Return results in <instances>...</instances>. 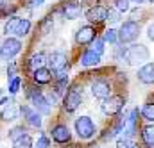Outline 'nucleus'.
<instances>
[{
  "label": "nucleus",
  "instance_id": "obj_31",
  "mask_svg": "<svg viewBox=\"0 0 154 148\" xmlns=\"http://www.w3.org/2000/svg\"><path fill=\"white\" fill-rule=\"evenodd\" d=\"M52 147V141H50V138L45 134V132H41L38 138V141H34V148H50Z\"/></svg>",
  "mask_w": 154,
  "mask_h": 148
},
{
  "label": "nucleus",
  "instance_id": "obj_15",
  "mask_svg": "<svg viewBox=\"0 0 154 148\" xmlns=\"http://www.w3.org/2000/svg\"><path fill=\"white\" fill-rule=\"evenodd\" d=\"M22 66V72H34V70H38L41 66H47V54L43 52V50H39V52H32L27 59H25V63L23 64H20Z\"/></svg>",
  "mask_w": 154,
  "mask_h": 148
},
{
  "label": "nucleus",
  "instance_id": "obj_6",
  "mask_svg": "<svg viewBox=\"0 0 154 148\" xmlns=\"http://www.w3.org/2000/svg\"><path fill=\"white\" fill-rule=\"evenodd\" d=\"M20 118L23 120L27 129L41 130V127H43V116L38 111H34L29 104H20Z\"/></svg>",
  "mask_w": 154,
  "mask_h": 148
},
{
  "label": "nucleus",
  "instance_id": "obj_17",
  "mask_svg": "<svg viewBox=\"0 0 154 148\" xmlns=\"http://www.w3.org/2000/svg\"><path fill=\"white\" fill-rule=\"evenodd\" d=\"M52 80H54V73H52L47 66H41L38 70L31 72V82L36 84V86H39V87L52 84Z\"/></svg>",
  "mask_w": 154,
  "mask_h": 148
},
{
  "label": "nucleus",
  "instance_id": "obj_5",
  "mask_svg": "<svg viewBox=\"0 0 154 148\" xmlns=\"http://www.w3.org/2000/svg\"><path fill=\"white\" fill-rule=\"evenodd\" d=\"M116 32H118V43H122V45L134 43L140 36V23L134 20H127L120 25V29Z\"/></svg>",
  "mask_w": 154,
  "mask_h": 148
},
{
  "label": "nucleus",
  "instance_id": "obj_27",
  "mask_svg": "<svg viewBox=\"0 0 154 148\" xmlns=\"http://www.w3.org/2000/svg\"><path fill=\"white\" fill-rule=\"evenodd\" d=\"M11 148H34V138L29 132H25L23 136H20L18 139L13 141Z\"/></svg>",
  "mask_w": 154,
  "mask_h": 148
},
{
  "label": "nucleus",
  "instance_id": "obj_18",
  "mask_svg": "<svg viewBox=\"0 0 154 148\" xmlns=\"http://www.w3.org/2000/svg\"><path fill=\"white\" fill-rule=\"evenodd\" d=\"M100 61H102V57H100L99 54H95L91 48L82 50V54H81V57H79V64L84 66V68H95V66L100 64Z\"/></svg>",
  "mask_w": 154,
  "mask_h": 148
},
{
  "label": "nucleus",
  "instance_id": "obj_8",
  "mask_svg": "<svg viewBox=\"0 0 154 148\" xmlns=\"http://www.w3.org/2000/svg\"><path fill=\"white\" fill-rule=\"evenodd\" d=\"M82 9L84 7L81 0H63L57 11L65 20H77L82 14Z\"/></svg>",
  "mask_w": 154,
  "mask_h": 148
},
{
  "label": "nucleus",
  "instance_id": "obj_38",
  "mask_svg": "<svg viewBox=\"0 0 154 148\" xmlns=\"http://www.w3.org/2000/svg\"><path fill=\"white\" fill-rule=\"evenodd\" d=\"M27 2H29V5L34 7V9H38V7H41V5L45 4V0H27Z\"/></svg>",
  "mask_w": 154,
  "mask_h": 148
},
{
  "label": "nucleus",
  "instance_id": "obj_9",
  "mask_svg": "<svg viewBox=\"0 0 154 148\" xmlns=\"http://www.w3.org/2000/svg\"><path fill=\"white\" fill-rule=\"evenodd\" d=\"M48 134H50V141H54L57 145H68L72 141V132H70L68 125L61 123V121L50 125V132Z\"/></svg>",
  "mask_w": 154,
  "mask_h": 148
},
{
  "label": "nucleus",
  "instance_id": "obj_40",
  "mask_svg": "<svg viewBox=\"0 0 154 148\" xmlns=\"http://www.w3.org/2000/svg\"><path fill=\"white\" fill-rule=\"evenodd\" d=\"M5 2H9V0H0V7H2V5H4Z\"/></svg>",
  "mask_w": 154,
  "mask_h": 148
},
{
  "label": "nucleus",
  "instance_id": "obj_24",
  "mask_svg": "<svg viewBox=\"0 0 154 148\" xmlns=\"http://www.w3.org/2000/svg\"><path fill=\"white\" fill-rule=\"evenodd\" d=\"M25 132H29L27 125H25V123H16V125H13V127H9V129H7L5 136H7V139L13 143L14 139H18V138H20V136H23Z\"/></svg>",
  "mask_w": 154,
  "mask_h": 148
},
{
  "label": "nucleus",
  "instance_id": "obj_43",
  "mask_svg": "<svg viewBox=\"0 0 154 148\" xmlns=\"http://www.w3.org/2000/svg\"><path fill=\"white\" fill-rule=\"evenodd\" d=\"M136 2H138V4H140V2H143V0H136Z\"/></svg>",
  "mask_w": 154,
  "mask_h": 148
},
{
  "label": "nucleus",
  "instance_id": "obj_28",
  "mask_svg": "<svg viewBox=\"0 0 154 148\" xmlns=\"http://www.w3.org/2000/svg\"><path fill=\"white\" fill-rule=\"evenodd\" d=\"M22 72V66H20V63L18 61H9L7 63V68H5V75H7V80L9 78H13V77H16V75H20Z\"/></svg>",
  "mask_w": 154,
  "mask_h": 148
},
{
  "label": "nucleus",
  "instance_id": "obj_10",
  "mask_svg": "<svg viewBox=\"0 0 154 148\" xmlns=\"http://www.w3.org/2000/svg\"><path fill=\"white\" fill-rule=\"evenodd\" d=\"M91 95H93V98H97V100H100V102H104L106 98H109L111 96V91H113V87H111V82L108 80V78H104V77H99V78H95L93 82H91Z\"/></svg>",
  "mask_w": 154,
  "mask_h": 148
},
{
  "label": "nucleus",
  "instance_id": "obj_36",
  "mask_svg": "<svg viewBox=\"0 0 154 148\" xmlns=\"http://www.w3.org/2000/svg\"><path fill=\"white\" fill-rule=\"evenodd\" d=\"M122 18V14L116 11L115 7H108V14H106V22H111V23H118Z\"/></svg>",
  "mask_w": 154,
  "mask_h": 148
},
{
  "label": "nucleus",
  "instance_id": "obj_39",
  "mask_svg": "<svg viewBox=\"0 0 154 148\" xmlns=\"http://www.w3.org/2000/svg\"><path fill=\"white\" fill-rule=\"evenodd\" d=\"M147 36H149V39H151V41H154V23H151V25H149V29H147Z\"/></svg>",
  "mask_w": 154,
  "mask_h": 148
},
{
  "label": "nucleus",
  "instance_id": "obj_37",
  "mask_svg": "<svg viewBox=\"0 0 154 148\" xmlns=\"http://www.w3.org/2000/svg\"><path fill=\"white\" fill-rule=\"evenodd\" d=\"M11 100H14V98H13V96H9V95H2V96H0V107H4L5 104H9Z\"/></svg>",
  "mask_w": 154,
  "mask_h": 148
},
{
  "label": "nucleus",
  "instance_id": "obj_29",
  "mask_svg": "<svg viewBox=\"0 0 154 148\" xmlns=\"http://www.w3.org/2000/svg\"><path fill=\"white\" fill-rule=\"evenodd\" d=\"M142 132H143L142 138H143L145 145H147L149 148H154V125H147Z\"/></svg>",
  "mask_w": 154,
  "mask_h": 148
},
{
  "label": "nucleus",
  "instance_id": "obj_1",
  "mask_svg": "<svg viewBox=\"0 0 154 148\" xmlns=\"http://www.w3.org/2000/svg\"><path fill=\"white\" fill-rule=\"evenodd\" d=\"M82 104V87L79 86V82L75 84H70L66 93L63 95L61 98V107H63V112L66 114H74V112L81 107Z\"/></svg>",
  "mask_w": 154,
  "mask_h": 148
},
{
  "label": "nucleus",
  "instance_id": "obj_44",
  "mask_svg": "<svg viewBox=\"0 0 154 148\" xmlns=\"http://www.w3.org/2000/svg\"><path fill=\"white\" fill-rule=\"evenodd\" d=\"M149 2H154V0H149Z\"/></svg>",
  "mask_w": 154,
  "mask_h": 148
},
{
  "label": "nucleus",
  "instance_id": "obj_14",
  "mask_svg": "<svg viewBox=\"0 0 154 148\" xmlns=\"http://www.w3.org/2000/svg\"><path fill=\"white\" fill-rule=\"evenodd\" d=\"M106 14H108V7L102 5V4L91 5V7L84 13L88 23H90V25H95V27H97V25H102V23L106 22Z\"/></svg>",
  "mask_w": 154,
  "mask_h": 148
},
{
  "label": "nucleus",
  "instance_id": "obj_13",
  "mask_svg": "<svg viewBox=\"0 0 154 148\" xmlns=\"http://www.w3.org/2000/svg\"><path fill=\"white\" fill-rule=\"evenodd\" d=\"M20 120V104L11 100L4 107H0V123H16Z\"/></svg>",
  "mask_w": 154,
  "mask_h": 148
},
{
  "label": "nucleus",
  "instance_id": "obj_35",
  "mask_svg": "<svg viewBox=\"0 0 154 148\" xmlns=\"http://www.w3.org/2000/svg\"><path fill=\"white\" fill-rule=\"evenodd\" d=\"M91 50L102 57V54H104V50H106V43L102 41V37H97V39L91 43Z\"/></svg>",
  "mask_w": 154,
  "mask_h": 148
},
{
  "label": "nucleus",
  "instance_id": "obj_7",
  "mask_svg": "<svg viewBox=\"0 0 154 148\" xmlns=\"http://www.w3.org/2000/svg\"><path fill=\"white\" fill-rule=\"evenodd\" d=\"M47 68L56 73L61 70H70V63H68V55L63 50H54L47 55Z\"/></svg>",
  "mask_w": 154,
  "mask_h": 148
},
{
  "label": "nucleus",
  "instance_id": "obj_33",
  "mask_svg": "<svg viewBox=\"0 0 154 148\" xmlns=\"http://www.w3.org/2000/svg\"><path fill=\"white\" fill-rule=\"evenodd\" d=\"M116 148H140L131 138H118L116 139Z\"/></svg>",
  "mask_w": 154,
  "mask_h": 148
},
{
  "label": "nucleus",
  "instance_id": "obj_20",
  "mask_svg": "<svg viewBox=\"0 0 154 148\" xmlns=\"http://www.w3.org/2000/svg\"><path fill=\"white\" fill-rule=\"evenodd\" d=\"M138 80L142 84H154V63H145L140 70H138Z\"/></svg>",
  "mask_w": 154,
  "mask_h": 148
},
{
  "label": "nucleus",
  "instance_id": "obj_22",
  "mask_svg": "<svg viewBox=\"0 0 154 148\" xmlns=\"http://www.w3.org/2000/svg\"><path fill=\"white\" fill-rule=\"evenodd\" d=\"M31 31H32V22H31L29 18L22 16L20 23H18V29H16V32H14V37L23 39V37H27L29 34H31Z\"/></svg>",
  "mask_w": 154,
  "mask_h": 148
},
{
  "label": "nucleus",
  "instance_id": "obj_42",
  "mask_svg": "<svg viewBox=\"0 0 154 148\" xmlns=\"http://www.w3.org/2000/svg\"><path fill=\"white\" fill-rule=\"evenodd\" d=\"M2 95H4V91H2V89H0V96H2Z\"/></svg>",
  "mask_w": 154,
  "mask_h": 148
},
{
  "label": "nucleus",
  "instance_id": "obj_16",
  "mask_svg": "<svg viewBox=\"0 0 154 148\" xmlns=\"http://www.w3.org/2000/svg\"><path fill=\"white\" fill-rule=\"evenodd\" d=\"M29 105H31L34 111H38L41 116H50L52 111H54V107H52L50 102L47 100L45 93H39V95H36V96H32V98L29 100Z\"/></svg>",
  "mask_w": 154,
  "mask_h": 148
},
{
  "label": "nucleus",
  "instance_id": "obj_32",
  "mask_svg": "<svg viewBox=\"0 0 154 148\" xmlns=\"http://www.w3.org/2000/svg\"><path fill=\"white\" fill-rule=\"evenodd\" d=\"M102 41H104V43H109V45L118 43V32H116L115 29H108V31L104 32V36H102Z\"/></svg>",
  "mask_w": 154,
  "mask_h": 148
},
{
  "label": "nucleus",
  "instance_id": "obj_19",
  "mask_svg": "<svg viewBox=\"0 0 154 148\" xmlns=\"http://www.w3.org/2000/svg\"><path fill=\"white\" fill-rule=\"evenodd\" d=\"M138 118H140V111L133 109L129 112V118L125 120V127H124V138H131L136 134V127H138Z\"/></svg>",
  "mask_w": 154,
  "mask_h": 148
},
{
  "label": "nucleus",
  "instance_id": "obj_41",
  "mask_svg": "<svg viewBox=\"0 0 154 148\" xmlns=\"http://www.w3.org/2000/svg\"><path fill=\"white\" fill-rule=\"evenodd\" d=\"M0 141H2V129H0Z\"/></svg>",
  "mask_w": 154,
  "mask_h": 148
},
{
  "label": "nucleus",
  "instance_id": "obj_21",
  "mask_svg": "<svg viewBox=\"0 0 154 148\" xmlns=\"http://www.w3.org/2000/svg\"><path fill=\"white\" fill-rule=\"evenodd\" d=\"M20 20H22V16H18V14H14V16H9V18L4 22L2 34H4L5 37L14 36V32H16V29H18V23H20Z\"/></svg>",
  "mask_w": 154,
  "mask_h": 148
},
{
  "label": "nucleus",
  "instance_id": "obj_3",
  "mask_svg": "<svg viewBox=\"0 0 154 148\" xmlns=\"http://www.w3.org/2000/svg\"><path fill=\"white\" fill-rule=\"evenodd\" d=\"M74 129H75V134L81 141H90V139H93V138L97 136V125H95V121H93L90 116H86V114L75 118Z\"/></svg>",
  "mask_w": 154,
  "mask_h": 148
},
{
  "label": "nucleus",
  "instance_id": "obj_34",
  "mask_svg": "<svg viewBox=\"0 0 154 148\" xmlns=\"http://www.w3.org/2000/svg\"><path fill=\"white\" fill-rule=\"evenodd\" d=\"M129 5H131V0H113V7L122 14V13H127L129 11Z\"/></svg>",
  "mask_w": 154,
  "mask_h": 148
},
{
  "label": "nucleus",
  "instance_id": "obj_30",
  "mask_svg": "<svg viewBox=\"0 0 154 148\" xmlns=\"http://www.w3.org/2000/svg\"><path fill=\"white\" fill-rule=\"evenodd\" d=\"M140 114L143 116V120H147V121H154V102H147L143 107H142V111Z\"/></svg>",
  "mask_w": 154,
  "mask_h": 148
},
{
  "label": "nucleus",
  "instance_id": "obj_11",
  "mask_svg": "<svg viewBox=\"0 0 154 148\" xmlns=\"http://www.w3.org/2000/svg\"><path fill=\"white\" fill-rule=\"evenodd\" d=\"M124 107H125V98H124L122 95H111V96L106 98V100L102 102V105H100V109H102V112H104L106 116H116V114L122 112Z\"/></svg>",
  "mask_w": 154,
  "mask_h": 148
},
{
  "label": "nucleus",
  "instance_id": "obj_12",
  "mask_svg": "<svg viewBox=\"0 0 154 148\" xmlns=\"http://www.w3.org/2000/svg\"><path fill=\"white\" fill-rule=\"evenodd\" d=\"M97 37H99V31H97L95 25H90V23L88 25H82L81 29H77V32H75V45H79V46H88Z\"/></svg>",
  "mask_w": 154,
  "mask_h": 148
},
{
  "label": "nucleus",
  "instance_id": "obj_4",
  "mask_svg": "<svg viewBox=\"0 0 154 148\" xmlns=\"http://www.w3.org/2000/svg\"><path fill=\"white\" fill-rule=\"evenodd\" d=\"M149 48L145 46V45H131L129 48H125L124 50V59H125V63L127 64H133V66H136V64H143V63H147L149 61Z\"/></svg>",
  "mask_w": 154,
  "mask_h": 148
},
{
  "label": "nucleus",
  "instance_id": "obj_2",
  "mask_svg": "<svg viewBox=\"0 0 154 148\" xmlns=\"http://www.w3.org/2000/svg\"><path fill=\"white\" fill-rule=\"evenodd\" d=\"M23 50V43L22 39L11 36V37H4V41L0 43V61L9 63L14 57H18Z\"/></svg>",
  "mask_w": 154,
  "mask_h": 148
},
{
  "label": "nucleus",
  "instance_id": "obj_26",
  "mask_svg": "<svg viewBox=\"0 0 154 148\" xmlns=\"http://www.w3.org/2000/svg\"><path fill=\"white\" fill-rule=\"evenodd\" d=\"M52 29H54V14H47L38 23V32L41 36H47L52 32Z\"/></svg>",
  "mask_w": 154,
  "mask_h": 148
},
{
  "label": "nucleus",
  "instance_id": "obj_23",
  "mask_svg": "<svg viewBox=\"0 0 154 148\" xmlns=\"http://www.w3.org/2000/svg\"><path fill=\"white\" fill-rule=\"evenodd\" d=\"M23 82H25V80H23L22 75H16V77L9 78V80H7V91H9V96H16V95L22 91Z\"/></svg>",
  "mask_w": 154,
  "mask_h": 148
},
{
  "label": "nucleus",
  "instance_id": "obj_25",
  "mask_svg": "<svg viewBox=\"0 0 154 148\" xmlns=\"http://www.w3.org/2000/svg\"><path fill=\"white\" fill-rule=\"evenodd\" d=\"M20 7H22V5H20L18 2H11V0H9V2H5V4L0 7V18H5V20H7L9 16L18 14Z\"/></svg>",
  "mask_w": 154,
  "mask_h": 148
}]
</instances>
